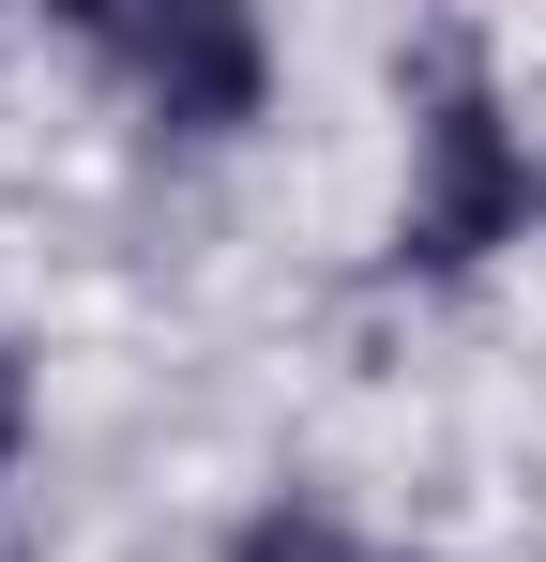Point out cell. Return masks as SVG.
<instances>
[{"instance_id":"obj_4","label":"cell","mask_w":546,"mask_h":562,"mask_svg":"<svg viewBox=\"0 0 546 562\" xmlns=\"http://www.w3.org/2000/svg\"><path fill=\"white\" fill-rule=\"evenodd\" d=\"M15 457H31V350L0 335V486H15Z\"/></svg>"},{"instance_id":"obj_2","label":"cell","mask_w":546,"mask_h":562,"mask_svg":"<svg viewBox=\"0 0 546 562\" xmlns=\"http://www.w3.org/2000/svg\"><path fill=\"white\" fill-rule=\"evenodd\" d=\"M106 61H122V77L152 92V122H182V137L259 122V31H243V15H122Z\"/></svg>"},{"instance_id":"obj_3","label":"cell","mask_w":546,"mask_h":562,"mask_svg":"<svg viewBox=\"0 0 546 562\" xmlns=\"http://www.w3.org/2000/svg\"><path fill=\"white\" fill-rule=\"evenodd\" d=\"M228 562H364V548H350L334 502H259V517L228 532Z\"/></svg>"},{"instance_id":"obj_1","label":"cell","mask_w":546,"mask_h":562,"mask_svg":"<svg viewBox=\"0 0 546 562\" xmlns=\"http://www.w3.org/2000/svg\"><path fill=\"white\" fill-rule=\"evenodd\" d=\"M532 228V153L501 137V92L470 77V61H425V198H410V228H395V259H486V244H516Z\"/></svg>"}]
</instances>
